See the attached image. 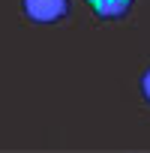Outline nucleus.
Instances as JSON below:
<instances>
[{
  "label": "nucleus",
  "instance_id": "1",
  "mask_svg": "<svg viewBox=\"0 0 150 153\" xmlns=\"http://www.w3.org/2000/svg\"><path fill=\"white\" fill-rule=\"evenodd\" d=\"M66 9H69L66 0H24V12L33 21H39V24H48V21L63 18Z\"/></svg>",
  "mask_w": 150,
  "mask_h": 153
},
{
  "label": "nucleus",
  "instance_id": "2",
  "mask_svg": "<svg viewBox=\"0 0 150 153\" xmlns=\"http://www.w3.org/2000/svg\"><path fill=\"white\" fill-rule=\"evenodd\" d=\"M87 3L93 6L96 15H102V18H117V15L129 12L132 0H87Z\"/></svg>",
  "mask_w": 150,
  "mask_h": 153
},
{
  "label": "nucleus",
  "instance_id": "3",
  "mask_svg": "<svg viewBox=\"0 0 150 153\" xmlns=\"http://www.w3.org/2000/svg\"><path fill=\"white\" fill-rule=\"evenodd\" d=\"M141 93L150 99V69H147V75H144V78H141Z\"/></svg>",
  "mask_w": 150,
  "mask_h": 153
}]
</instances>
